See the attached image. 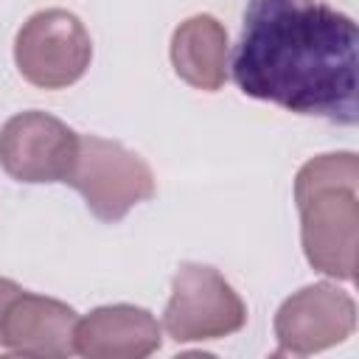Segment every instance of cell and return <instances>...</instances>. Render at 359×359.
Segmentation results:
<instances>
[{
	"instance_id": "1",
	"label": "cell",
	"mask_w": 359,
	"mask_h": 359,
	"mask_svg": "<svg viewBox=\"0 0 359 359\" xmlns=\"http://www.w3.org/2000/svg\"><path fill=\"white\" fill-rule=\"evenodd\" d=\"M356 22L320 0H250L233 50V79L250 98L353 126Z\"/></svg>"
},
{
	"instance_id": "2",
	"label": "cell",
	"mask_w": 359,
	"mask_h": 359,
	"mask_svg": "<svg viewBox=\"0 0 359 359\" xmlns=\"http://www.w3.org/2000/svg\"><path fill=\"white\" fill-rule=\"evenodd\" d=\"M359 157L331 151L306 160L294 177L306 261L337 280H353L359 233Z\"/></svg>"
},
{
	"instance_id": "3",
	"label": "cell",
	"mask_w": 359,
	"mask_h": 359,
	"mask_svg": "<svg viewBox=\"0 0 359 359\" xmlns=\"http://www.w3.org/2000/svg\"><path fill=\"white\" fill-rule=\"evenodd\" d=\"M65 182L73 185L104 222H118L135 205L154 196L149 163L123 143L98 135H79V149Z\"/></svg>"
},
{
	"instance_id": "4",
	"label": "cell",
	"mask_w": 359,
	"mask_h": 359,
	"mask_svg": "<svg viewBox=\"0 0 359 359\" xmlns=\"http://www.w3.org/2000/svg\"><path fill=\"white\" fill-rule=\"evenodd\" d=\"M93 59V39L84 22L67 8H42L31 14L14 39L20 76L42 90L76 84Z\"/></svg>"
},
{
	"instance_id": "5",
	"label": "cell",
	"mask_w": 359,
	"mask_h": 359,
	"mask_svg": "<svg viewBox=\"0 0 359 359\" xmlns=\"http://www.w3.org/2000/svg\"><path fill=\"white\" fill-rule=\"evenodd\" d=\"M247 306L208 264H182L171 278L163 328L174 342H208L241 331Z\"/></svg>"
},
{
	"instance_id": "6",
	"label": "cell",
	"mask_w": 359,
	"mask_h": 359,
	"mask_svg": "<svg viewBox=\"0 0 359 359\" xmlns=\"http://www.w3.org/2000/svg\"><path fill=\"white\" fill-rule=\"evenodd\" d=\"M79 149V132L65 121L28 109L0 126V165L17 182H65Z\"/></svg>"
},
{
	"instance_id": "7",
	"label": "cell",
	"mask_w": 359,
	"mask_h": 359,
	"mask_svg": "<svg viewBox=\"0 0 359 359\" xmlns=\"http://www.w3.org/2000/svg\"><path fill=\"white\" fill-rule=\"evenodd\" d=\"M353 328V297L337 283H311L289 294L275 314L278 353L309 356L345 342Z\"/></svg>"
},
{
	"instance_id": "8",
	"label": "cell",
	"mask_w": 359,
	"mask_h": 359,
	"mask_svg": "<svg viewBox=\"0 0 359 359\" xmlns=\"http://www.w3.org/2000/svg\"><path fill=\"white\" fill-rule=\"evenodd\" d=\"M76 323L73 306L20 289L0 320V348L22 356L62 359L76 353Z\"/></svg>"
},
{
	"instance_id": "9",
	"label": "cell",
	"mask_w": 359,
	"mask_h": 359,
	"mask_svg": "<svg viewBox=\"0 0 359 359\" xmlns=\"http://www.w3.org/2000/svg\"><path fill=\"white\" fill-rule=\"evenodd\" d=\"M160 342L163 334L154 314L129 303L98 306L76 323V353L87 359H143Z\"/></svg>"
},
{
	"instance_id": "10",
	"label": "cell",
	"mask_w": 359,
	"mask_h": 359,
	"mask_svg": "<svg viewBox=\"0 0 359 359\" xmlns=\"http://www.w3.org/2000/svg\"><path fill=\"white\" fill-rule=\"evenodd\" d=\"M171 65L177 76L205 93L227 81V31L213 14H194L174 28Z\"/></svg>"
},
{
	"instance_id": "11",
	"label": "cell",
	"mask_w": 359,
	"mask_h": 359,
	"mask_svg": "<svg viewBox=\"0 0 359 359\" xmlns=\"http://www.w3.org/2000/svg\"><path fill=\"white\" fill-rule=\"evenodd\" d=\"M20 289H22L20 283H14V280H8V278H0V320H3V311H6L8 300H11Z\"/></svg>"
}]
</instances>
